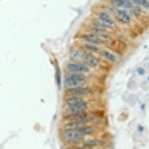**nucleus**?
Listing matches in <instances>:
<instances>
[{
  "label": "nucleus",
  "instance_id": "nucleus-17",
  "mask_svg": "<svg viewBox=\"0 0 149 149\" xmlns=\"http://www.w3.org/2000/svg\"><path fill=\"white\" fill-rule=\"evenodd\" d=\"M77 130L81 133V134L83 135L84 137H85V136H90V135L93 134L95 133V128L93 126L87 124L85 126H84V127H81Z\"/></svg>",
  "mask_w": 149,
  "mask_h": 149
},
{
  "label": "nucleus",
  "instance_id": "nucleus-4",
  "mask_svg": "<svg viewBox=\"0 0 149 149\" xmlns=\"http://www.w3.org/2000/svg\"><path fill=\"white\" fill-rule=\"evenodd\" d=\"M65 68L70 73H88L91 72V68L81 62H70L66 64Z\"/></svg>",
  "mask_w": 149,
  "mask_h": 149
},
{
  "label": "nucleus",
  "instance_id": "nucleus-14",
  "mask_svg": "<svg viewBox=\"0 0 149 149\" xmlns=\"http://www.w3.org/2000/svg\"><path fill=\"white\" fill-rule=\"evenodd\" d=\"M88 124L86 122H76V121H71V122H65L63 126V130H78L81 127Z\"/></svg>",
  "mask_w": 149,
  "mask_h": 149
},
{
  "label": "nucleus",
  "instance_id": "nucleus-16",
  "mask_svg": "<svg viewBox=\"0 0 149 149\" xmlns=\"http://www.w3.org/2000/svg\"><path fill=\"white\" fill-rule=\"evenodd\" d=\"M83 56V51L82 50H77V49H72L70 52V59L72 62H81Z\"/></svg>",
  "mask_w": 149,
  "mask_h": 149
},
{
  "label": "nucleus",
  "instance_id": "nucleus-7",
  "mask_svg": "<svg viewBox=\"0 0 149 149\" xmlns=\"http://www.w3.org/2000/svg\"><path fill=\"white\" fill-rule=\"evenodd\" d=\"M81 63L85 64L86 66L88 67L91 68H96L99 66L100 64V60L98 57L93 56L92 54L88 53L85 52L83 51V56H82V59H81Z\"/></svg>",
  "mask_w": 149,
  "mask_h": 149
},
{
  "label": "nucleus",
  "instance_id": "nucleus-5",
  "mask_svg": "<svg viewBox=\"0 0 149 149\" xmlns=\"http://www.w3.org/2000/svg\"><path fill=\"white\" fill-rule=\"evenodd\" d=\"M90 114L88 112L84 113H65L63 116V120L65 122H86L89 123L91 121Z\"/></svg>",
  "mask_w": 149,
  "mask_h": 149
},
{
  "label": "nucleus",
  "instance_id": "nucleus-19",
  "mask_svg": "<svg viewBox=\"0 0 149 149\" xmlns=\"http://www.w3.org/2000/svg\"><path fill=\"white\" fill-rule=\"evenodd\" d=\"M132 2L137 6H141L142 7L149 10V2L148 0H132Z\"/></svg>",
  "mask_w": 149,
  "mask_h": 149
},
{
  "label": "nucleus",
  "instance_id": "nucleus-2",
  "mask_svg": "<svg viewBox=\"0 0 149 149\" xmlns=\"http://www.w3.org/2000/svg\"><path fill=\"white\" fill-rule=\"evenodd\" d=\"M66 96H78L84 97L91 95L94 94V89L90 86L81 85L75 88H66L65 90Z\"/></svg>",
  "mask_w": 149,
  "mask_h": 149
},
{
  "label": "nucleus",
  "instance_id": "nucleus-13",
  "mask_svg": "<svg viewBox=\"0 0 149 149\" xmlns=\"http://www.w3.org/2000/svg\"><path fill=\"white\" fill-rule=\"evenodd\" d=\"M81 50L88 53H98L101 50L100 46L90 44V43H82L81 44Z\"/></svg>",
  "mask_w": 149,
  "mask_h": 149
},
{
  "label": "nucleus",
  "instance_id": "nucleus-1",
  "mask_svg": "<svg viewBox=\"0 0 149 149\" xmlns=\"http://www.w3.org/2000/svg\"><path fill=\"white\" fill-rule=\"evenodd\" d=\"M88 81V77L84 73H70L65 77L63 85L65 88H71L84 85Z\"/></svg>",
  "mask_w": 149,
  "mask_h": 149
},
{
  "label": "nucleus",
  "instance_id": "nucleus-20",
  "mask_svg": "<svg viewBox=\"0 0 149 149\" xmlns=\"http://www.w3.org/2000/svg\"><path fill=\"white\" fill-rule=\"evenodd\" d=\"M101 144V141H97V140H91V141H88L85 143V146L88 148H94V147L99 146Z\"/></svg>",
  "mask_w": 149,
  "mask_h": 149
},
{
  "label": "nucleus",
  "instance_id": "nucleus-18",
  "mask_svg": "<svg viewBox=\"0 0 149 149\" xmlns=\"http://www.w3.org/2000/svg\"><path fill=\"white\" fill-rule=\"evenodd\" d=\"M56 82L59 89H61L62 87V72L60 67L58 64L56 66Z\"/></svg>",
  "mask_w": 149,
  "mask_h": 149
},
{
  "label": "nucleus",
  "instance_id": "nucleus-6",
  "mask_svg": "<svg viewBox=\"0 0 149 149\" xmlns=\"http://www.w3.org/2000/svg\"><path fill=\"white\" fill-rule=\"evenodd\" d=\"M98 20L103 26H105L107 29L108 28L109 29H115L116 27V24L107 12L102 11V12L98 13Z\"/></svg>",
  "mask_w": 149,
  "mask_h": 149
},
{
  "label": "nucleus",
  "instance_id": "nucleus-8",
  "mask_svg": "<svg viewBox=\"0 0 149 149\" xmlns=\"http://www.w3.org/2000/svg\"><path fill=\"white\" fill-rule=\"evenodd\" d=\"M82 41H84L86 43H90V44L95 45L98 46H100L103 45V42L100 37H98L97 34L95 33H85V34H82L80 37Z\"/></svg>",
  "mask_w": 149,
  "mask_h": 149
},
{
  "label": "nucleus",
  "instance_id": "nucleus-3",
  "mask_svg": "<svg viewBox=\"0 0 149 149\" xmlns=\"http://www.w3.org/2000/svg\"><path fill=\"white\" fill-rule=\"evenodd\" d=\"M61 137L64 141L69 144H76L84 140V136L77 130H63Z\"/></svg>",
  "mask_w": 149,
  "mask_h": 149
},
{
  "label": "nucleus",
  "instance_id": "nucleus-23",
  "mask_svg": "<svg viewBox=\"0 0 149 149\" xmlns=\"http://www.w3.org/2000/svg\"><path fill=\"white\" fill-rule=\"evenodd\" d=\"M76 149H81V148H76Z\"/></svg>",
  "mask_w": 149,
  "mask_h": 149
},
{
  "label": "nucleus",
  "instance_id": "nucleus-22",
  "mask_svg": "<svg viewBox=\"0 0 149 149\" xmlns=\"http://www.w3.org/2000/svg\"><path fill=\"white\" fill-rule=\"evenodd\" d=\"M137 72L138 73V74H140V75H143V74H144V73H145V70H144L142 67H139V68L137 70Z\"/></svg>",
  "mask_w": 149,
  "mask_h": 149
},
{
  "label": "nucleus",
  "instance_id": "nucleus-21",
  "mask_svg": "<svg viewBox=\"0 0 149 149\" xmlns=\"http://www.w3.org/2000/svg\"><path fill=\"white\" fill-rule=\"evenodd\" d=\"M142 10L138 6H136V7L133 8V13L136 16V17H139L140 15L141 14Z\"/></svg>",
  "mask_w": 149,
  "mask_h": 149
},
{
  "label": "nucleus",
  "instance_id": "nucleus-12",
  "mask_svg": "<svg viewBox=\"0 0 149 149\" xmlns=\"http://www.w3.org/2000/svg\"><path fill=\"white\" fill-rule=\"evenodd\" d=\"M99 56H100L102 58H103L105 60H107L109 63H115L117 61V56H116L115 54L111 52L110 51L107 50V49H101V50L98 52Z\"/></svg>",
  "mask_w": 149,
  "mask_h": 149
},
{
  "label": "nucleus",
  "instance_id": "nucleus-9",
  "mask_svg": "<svg viewBox=\"0 0 149 149\" xmlns=\"http://www.w3.org/2000/svg\"><path fill=\"white\" fill-rule=\"evenodd\" d=\"M89 105H89L88 101H85L84 102L80 103L78 105L65 108V113H76L87 112V110L89 109Z\"/></svg>",
  "mask_w": 149,
  "mask_h": 149
},
{
  "label": "nucleus",
  "instance_id": "nucleus-11",
  "mask_svg": "<svg viewBox=\"0 0 149 149\" xmlns=\"http://www.w3.org/2000/svg\"><path fill=\"white\" fill-rule=\"evenodd\" d=\"M87 101L84 97H78V96H66L64 98V105L65 108L70 107L73 105H78L80 103Z\"/></svg>",
  "mask_w": 149,
  "mask_h": 149
},
{
  "label": "nucleus",
  "instance_id": "nucleus-24",
  "mask_svg": "<svg viewBox=\"0 0 149 149\" xmlns=\"http://www.w3.org/2000/svg\"><path fill=\"white\" fill-rule=\"evenodd\" d=\"M148 81H149V77H148Z\"/></svg>",
  "mask_w": 149,
  "mask_h": 149
},
{
  "label": "nucleus",
  "instance_id": "nucleus-10",
  "mask_svg": "<svg viewBox=\"0 0 149 149\" xmlns=\"http://www.w3.org/2000/svg\"><path fill=\"white\" fill-rule=\"evenodd\" d=\"M115 17L118 21L123 24H129L131 22V17L125 10L117 9L115 11Z\"/></svg>",
  "mask_w": 149,
  "mask_h": 149
},
{
  "label": "nucleus",
  "instance_id": "nucleus-15",
  "mask_svg": "<svg viewBox=\"0 0 149 149\" xmlns=\"http://www.w3.org/2000/svg\"><path fill=\"white\" fill-rule=\"evenodd\" d=\"M111 3L116 8L132 9L133 4L130 0H111Z\"/></svg>",
  "mask_w": 149,
  "mask_h": 149
}]
</instances>
